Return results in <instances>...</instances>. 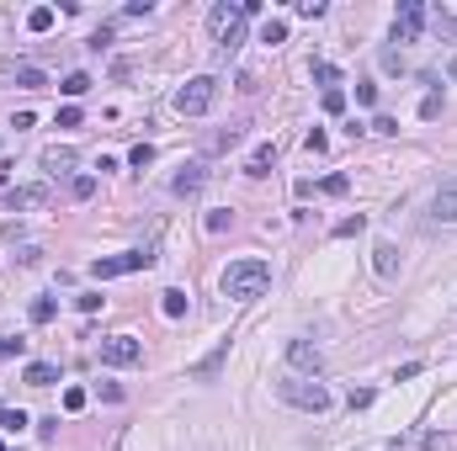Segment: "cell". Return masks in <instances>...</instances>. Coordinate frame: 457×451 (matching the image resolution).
<instances>
[{
	"label": "cell",
	"mask_w": 457,
	"mask_h": 451,
	"mask_svg": "<svg viewBox=\"0 0 457 451\" xmlns=\"http://www.w3.org/2000/svg\"><path fill=\"white\" fill-rule=\"evenodd\" d=\"M266 287H271L266 261H234L224 271V297H234V303H255V297H266Z\"/></svg>",
	"instance_id": "6da1fadb"
},
{
	"label": "cell",
	"mask_w": 457,
	"mask_h": 451,
	"mask_svg": "<svg viewBox=\"0 0 457 451\" xmlns=\"http://www.w3.org/2000/svg\"><path fill=\"white\" fill-rule=\"evenodd\" d=\"M207 32H213L218 53L228 59V53L245 43V6H228V0H218L213 11H207Z\"/></svg>",
	"instance_id": "7a4b0ae2"
},
{
	"label": "cell",
	"mask_w": 457,
	"mask_h": 451,
	"mask_svg": "<svg viewBox=\"0 0 457 451\" xmlns=\"http://www.w3.org/2000/svg\"><path fill=\"white\" fill-rule=\"evenodd\" d=\"M277 393H282V404L303 409V414H325V409H330V388H325V382H314V377H282Z\"/></svg>",
	"instance_id": "3957f363"
},
{
	"label": "cell",
	"mask_w": 457,
	"mask_h": 451,
	"mask_svg": "<svg viewBox=\"0 0 457 451\" xmlns=\"http://www.w3.org/2000/svg\"><path fill=\"white\" fill-rule=\"evenodd\" d=\"M213 101H218V80H213V74H192V80L176 91V112H181V117H202Z\"/></svg>",
	"instance_id": "277c9868"
},
{
	"label": "cell",
	"mask_w": 457,
	"mask_h": 451,
	"mask_svg": "<svg viewBox=\"0 0 457 451\" xmlns=\"http://www.w3.org/2000/svg\"><path fill=\"white\" fill-rule=\"evenodd\" d=\"M149 266H155V255H149V249H128V255H107V261H96V266H91V276H96V282H112V276L149 271Z\"/></svg>",
	"instance_id": "5b68a950"
},
{
	"label": "cell",
	"mask_w": 457,
	"mask_h": 451,
	"mask_svg": "<svg viewBox=\"0 0 457 451\" xmlns=\"http://www.w3.org/2000/svg\"><path fill=\"white\" fill-rule=\"evenodd\" d=\"M49 202H53L49 181H32V186H11L6 191V207H11V213H37V207H49Z\"/></svg>",
	"instance_id": "8992f818"
},
{
	"label": "cell",
	"mask_w": 457,
	"mask_h": 451,
	"mask_svg": "<svg viewBox=\"0 0 457 451\" xmlns=\"http://www.w3.org/2000/svg\"><path fill=\"white\" fill-rule=\"evenodd\" d=\"M101 361L107 367H139L144 361V345L133 340V334H112V340H101Z\"/></svg>",
	"instance_id": "52a82bcc"
},
{
	"label": "cell",
	"mask_w": 457,
	"mask_h": 451,
	"mask_svg": "<svg viewBox=\"0 0 457 451\" xmlns=\"http://www.w3.org/2000/svg\"><path fill=\"white\" fill-rule=\"evenodd\" d=\"M420 27H425V6L420 0H404V6L394 11V43H415Z\"/></svg>",
	"instance_id": "ba28073f"
},
{
	"label": "cell",
	"mask_w": 457,
	"mask_h": 451,
	"mask_svg": "<svg viewBox=\"0 0 457 451\" xmlns=\"http://www.w3.org/2000/svg\"><path fill=\"white\" fill-rule=\"evenodd\" d=\"M288 361H292V372H303V377H319L325 372V351L314 340H288Z\"/></svg>",
	"instance_id": "9c48e42d"
},
{
	"label": "cell",
	"mask_w": 457,
	"mask_h": 451,
	"mask_svg": "<svg viewBox=\"0 0 457 451\" xmlns=\"http://www.w3.org/2000/svg\"><path fill=\"white\" fill-rule=\"evenodd\" d=\"M431 218H436V223H457V176L436 186V197H431Z\"/></svg>",
	"instance_id": "30bf717a"
},
{
	"label": "cell",
	"mask_w": 457,
	"mask_h": 451,
	"mask_svg": "<svg viewBox=\"0 0 457 451\" xmlns=\"http://www.w3.org/2000/svg\"><path fill=\"white\" fill-rule=\"evenodd\" d=\"M0 74H11L22 91H43V85H49V74L37 70V64H0Z\"/></svg>",
	"instance_id": "8fae6325"
},
{
	"label": "cell",
	"mask_w": 457,
	"mask_h": 451,
	"mask_svg": "<svg viewBox=\"0 0 457 451\" xmlns=\"http://www.w3.org/2000/svg\"><path fill=\"white\" fill-rule=\"evenodd\" d=\"M202 186H207V170H202V165H186L176 181H170V191H176V197H197Z\"/></svg>",
	"instance_id": "7c38bea8"
},
{
	"label": "cell",
	"mask_w": 457,
	"mask_h": 451,
	"mask_svg": "<svg viewBox=\"0 0 457 451\" xmlns=\"http://www.w3.org/2000/svg\"><path fill=\"white\" fill-rule=\"evenodd\" d=\"M373 266H378L383 282H394V276H399V249L388 244V239H378V244H373Z\"/></svg>",
	"instance_id": "4fadbf2b"
},
{
	"label": "cell",
	"mask_w": 457,
	"mask_h": 451,
	"mask_svg": "<svg viewBox=\"0 0 457 451\" xmlns=\"http://www.w3.org/2000/svg\"><path fill=\"white\" fill-rule=\"evenodd\" d=\"M240 138H245V128H240V122H228V128L207 133V138H202V149H207V155H218V149H234Z\"/></svg>",
	"instance_id": "5bb4252c"
},
{
	"label": "cell",
	"mask_w": 457,
	"mask_h": 451,
	"mask_svg": "<svg viewBox=\"0 0 457 451\" xmlns=\"http://www.w3.org/2000/svg\"><path fill=\"white\" fill-rule=\"evenodd\" d=\"M22 382H32V388H49V382H59V367H53V361H27Z\"/></svg>",
	"instance_id": "9a60e30c"
},
{
	"label": "cell",
	"mask_w": 457,
	"mask_h": 451,
	"mask_svg": "<svg viewBox=\"0 0 457 451\" xmlns=\"http://www.w3.org/2000/svg\"><path fill=\"white\" fill-rule=\"evenodd\" d=\"M271 165H277V149H271V143H261V149L250 155V165H245V176L261 181V176H271Z\"/></svg>",
	"instance_id": "2e32d148"
},
{
	"label": "cell",
	"mask_w": 457,
	"mask_h": 451,
	"mask_svg": "<svg viewBox=\"0 0 457 451\" xmlns=\"http://www.w3.org/2000/svg\"><path fill=\"white\" fill-rule=\"evenodd\" d=\"M160 308H165V319H181V313H186V292H181V287L160 292Z\"/></svg>",
	"instance_id": "e0dca14e"
},
{
	"label": "cell",
	"mask_w": 457,
	"mask_h": 451,
	"mask_svg": "<svg viewBox=\"0 0 457 451\" xmlns=\"http://www.w3.org/2000/svg\"><path fill=\"white\" fill-rule=\"evenodd\" d=\"M53 27V6H32L27 11V32H49Z\"/></svg>",
	"instance_id": "ac0fdd59"
},
{
	"label": "cell",
	"mask_w": 457,
	"mask_h": 451,
	"mask_svg": "<svg viewBox=\"0 0 457 451\" xmlns=\"http://www.w3.org/2000/svg\"><path fill=\"white\" fill-rule=\"evenodd\" d=\"M224 356H228V345H218V351H213L207 361H197V367H192V377H202V382H207V377H213L218 367H224Z\"/></svg>",
	"instance_id": "d6986e66"
},
{
	"label": "cell",
	"mask_w": 457,
	"mask_h": 451,
	"mask_svg": "<svg viewBox=\"0 0 457 451\" xmlns=\"http://www.w3.org/2000/svg\"><path fill=\"white\" fill-rule=\"evenodd\" d=\"M59 91H64V96H70V101H75V96H85V91H91V74H85V70L64 74V85H59Z\"/></svg>",
	"instance_id": "ffe728a7"
},
{
	"label": "cell",
	"mask_w": 457,
	"mask_h": 451,
	"mask_svg": "<svg viewBox=\"0 0 457 451\" xmlns=\"http://www.w3.org/2000/svg\"><path fill=\"white\" fill-rule=\"evenodd\" d=\"M43 165H49L53 176H64V170L75 165V149H49V155H43Z\"/></svg>",
	"instance_id": "44dd1931"
},
{
	"label": "cell",
	"mask_w": 457,
	"mask_h": 451,
	"mask_svg": "<svg viewBox=\"0 0 457 451\" xmlns=\"http://www.w3.org/2000/svg\"><path fill=\"white\" fill-rule=\"evenodd\" d=\"M261 43H271V48H277V43H288V22H282V16H271V22L261 27Z\"/></svg>",
	"instance_id": "7402d4cb"
},
{
	"label": "cell",
	"mask_w": 457,
	"mask_h": 451,
	"mask_svg": "<svg viewBox=\"0 0 457 451\" xmlns=\"http://www.w3.org/2000/svg\"><path fill=\"white\" fill-rule=\"evenodd\" d=\"M0 430H11V436H16V430H27V414H22V409H11V404H0Z\"/></svg>",
	"instance_id": "603a6c76"
},
{
	"label": "cell",
	"mask_w": 457,
	"mask_h": 451,
	"mask_svg": "<svg viewBox=\"0 0 457 451\" xmlns=\"http://www.w3.org/2000/svg\"><path fill=\"white\" fill-rule=\"evenodd\" d=\"M70 197H75V202L96 197V176H75V181H70Z\"/></svg>",
	"instance_id": "cb8c5ba5"
},
{
	"label": "cell",
	"mask_w": 457,
	"mask_h": 451,
	"mask_svg": "<svg viewBox=\"0 0 457 451\" xmlns=\"http://www.w3.org/2000/svg\"><path fill=\"white\" fill-rule=\"evenodd\" d=\"M361 228H367V218H340V223H335V239H351V234H361Z\"/></svg>",
	"instance_id": "d4e9b609"
},
{
	"label": "cell",
	"mask_w": 457,
	"mask_h": 451,
	"mask_svg": "<svg viewBox=\"0 0 457 451\" xmlns=\"http://www.w3.org/2000/svg\"><path fill=\"white\" fill-rule=\"evenodd\" d=\"M314 80L325 85V91H335V80H340V70H335V64H314Z\"/></svg>",
	"instance_id": "484cf974"
},
{
	"label": "cell",
	"mask_w": 457,
	"mask_h": 451,
	"mask_svg": "<svg viewBox=\"0 0 457 451\" xmlns=\"http://www.w3.org/2000/svg\"><path fill=\"white\" fill-rule=\"evenodd\" d=\"M27 313H32V324H49V319H53V297H37Z\"/></svg>",
	"instance_id": "4316f807"
},
{
	"label": "cell",
	"mask_w": 457,
	"mask_h": 451,
	"mask_svg": "<svg viewBox=\"0 0 457 451\" xmlns=\"http://www.w3.org/2000/svg\"><path fill=\"white\" fill-rule=\"evenodd\" d=\"M420 117H425V122H436V117H442V91H431V96L420 101Z\"/></svg>",
	"instance_id": "83f0119b"
},
{
	"label": "cell",
	"mask_w": 457,
	"mask_h": 451,
	"mask_svg": "<svg viewBox=\"0 0 457 451\" xmlns=\"http://www.w3.org/2000/svg\"><path fill=\"white\" fill-rule=\"evenodd\" d=\"M149 159H155V149H149V143H133V155H128V165H133V170H144Z\"/></svg>",
	"instance_id": "f1b7e54d"
},
{
	"label": "cell",
	"mask_w": 457,
	"mask_h": 451,
	"mask_svg": "<svg viewBox=\"0 0 457 451\" xmlns=\"http://www.w3.org/2000/svg\"><path fill=\"white\" fill-rule=\"evenodd\" d=\"M325 112L340 117V112H346V91H325Z\"/></svg>",
	"instance_id": "f546056e"
},
{
	"label": "cell",
	"mask_w": 457,
	"mask_h": 451,
	"mask_svg": "<svg viewBox=\"0 0 457 451\" xmlns=\"http://www.w3.org/2000/svg\"><path fill=\"white\" fill-rule=\"evenodd\" d=\"M64 409H70V414H80V409H85V388H64Z\"/></svg>",
	"instance_id": "4dcf8cb0"
},
{
	"label": "cell",
	"mask_w": 457,
	"mask_h": 451,
	"mask_svg": "<svg viewBox=\"0 0 457 451\" xmlns=\"http://www.w3.org/2000/svg\"><path fill=\"white\" fill-rule=\"evenodd\" d=\"M228 223H234V218H228V213H224V207H218V213H207V234H224V228H228Z\"/></svg>",
	"instance_id": "1f68e13d"
},
{
	"label": "cell",
	"mask_w": 457,
	"mask_h": 451,
	"mask_svg": "<svg viewBox=\"0 0 457 451\" xmlns=\"http://www.w3.org/2000/svg\"><path fill=\"white\" fill-rule=\"evenodd\" d=\"M22 345H27V340H11V334H0V361H6V356H22Z\"/></svg>",
	"instance_id": "d6a6232c"
},
{
	"label": "cell",
	"mask_w": 457,
	"mask_h": 451,
	"mask_svg": "<svg viewBox=\"0 0 457 451\" xmlns=\"http://www.w3.org/2000/svg\"><path fill=\"white\" fill-rule=\"evenodd\" d=\"M298 16H309V22H314V16H325V0H298Z\"/></svg>",
	"instance_id": "836d02e7"
},
{
	"label": "cell",
	"mask_w": 457,
	"mask_h": 451,
	"mask_svg": "<svg viewBox=\"0 0 457 451\" xmlns=\"http://www.w3.org/2000/svg\"><path fill=\"white\" fill-rule=\"evenodd\" d=\"M75 303H80V313H96V308H101V292H80Z\"/></svg>",
	"instance_id": "e575fe53"
},
{
	"label": "cell",
	"mask_w": 457,
	"mask_h": 451,
	"mask_svg": "<svg viewBox=\"0 0 457 451\" xmlns=\"http://www.w3.org/2000/svg\"><path fill=\"white\" fill-rule=\"evenodd\" d=\"M356 101H361V107H373V101H378V85L361 80V85H356Z\"/></svg>",
	"instance_id": "d590c367"
},
{
	"label": "cell",
	"mask_w": 457,
	"mask_h": 451,
	"mask_svg": "<svg viewBox=\"0 0 457 451\" xmlns=\"http://www.w3.org/2000/svg\"><path fill=\"white\" fill-rule=\"evenodd\" d=\"M373 404V388H351V409H367Z\"/></svg>",
	"instance_id": "8d00e7d4"
},
{
	"label": "cell",
	"mask_w": 457,
	"mask_h": 451,
	"mask_svg": "<svg viewBox=\"0 0 457 451\" xmlns=\"http://www.w3.org/2000/svg\"><path fill=\"white\" fill-rule=\"evenodd\" d=\"M303 143H309L314 155H319V149H325V143H330V138H325V128H309V138H303Z\"/></svg>",
	"instance_id": "74e56055"
},
{
	"label": "cell",
	"mask_w": 457,
	"mask_h": 451,
	"mask_svg": "<svg viewBox=\"0 0 457 451\" xmlns=\"http://www.w3.org/2000/svg\"><path fill=\"white\" fill-rule=\"evenodd\" d=\"M16 261H22V266H37V261H43V249H37V244H22V255H16Z\"/></svg>",
	"instance_id": "f35d334b"
},
{
	"label": "cell",
	"mask_w": 457,
	"mask_h": 451,
	"mask_svg": "<svg viewBox=\"0 0 457 451\" xmlns=\"http://www.w3.org/2000/svg\"><path fill=\"white\" fill-rule=\"evenodd\" d=\"M59 128H80V107H64L59 112Z\"/></svg>",
	"instance_id": "ab89813d"
},
{
	"label": "cell",
	"mask_w": 457,
	"mask_h": 451,
	"mask_svg": "<svg viewBox=\"0 0 457 451\" xmlns=\"http://www.w3.org/2000/svg\"><path fill=\"white\" fill-rule=\"evenodd\" d=\"M346 186H351L346 176H330V181H325V191H330V197H346Z\"/></svg>",
	"instance_id": "60d3db41"
},
{
	"label": "cell",
	"mask_w": 457,
	"mask_h": 451,
	"mask_svg": "<svg viewBox=\"0 0 457 451\" xmlns=\"http://www.w3.org/2000/svg\"><path fill=\"white\" fill-rule=\"evenodd\" d=\"M446 74H452V80H457V59H452V64H446Z\"/></svg>",
	"instance_id": "b9f144b4"
}]
</instances>
